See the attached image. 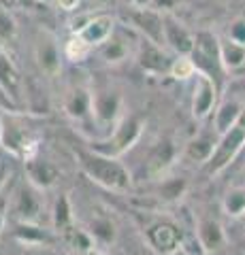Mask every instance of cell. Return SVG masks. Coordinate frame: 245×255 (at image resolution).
Instances as JSON below:
<instances>
[{"label":"cell","instance_id":"1","mask_svg":"<svg viewBox=\"0 0 245 255\" xmlns=\"http://www.w3.org/2000/svg\"><path fill=\"white\" fill-rule=\"evenodd\" d=\"M79 164L83 172L105 189L128 191L130 189V172L120 162V157H109L96 151H79Z\"/></svg>","mask_w":245,"mask_h":255},{"label":"cell","instance_id":"2","mask_svg":"<svg viewBox=\"0 0 245 255\" xmlns=\"http://www.w3.org/2000/svg\"><path fill=\"white\" fill-rule=\"evenodd\" d=\"M45 189L36 187L32 181L23 179L9 191V217L15 223H41L45 204Z\"/></svg>","mask_w":245,"mask_h":255},{"label":"cell","instance_id":"3","mask_svg":"<svg viewBox=\"0 0 245 255\" xmlns=\"http://www.w3.org/2000/svg\"><path fill=\"white\" fill-rule=\"evenodd\" d=\"M141 134H143V122L134 115H124L107 136L92 142V151L109 157H122L124 153H128V149L137 145Z\"/></svg>","mask_w":245,"mask_h":255},{"label":"cell","instance_id":"4","mask_svg":"<svg viewBox=\"0 0 245 255\" xmlns=\"http://www.w3.org/2000/svg\"><path fill=\"white\" fill-rule=\"evenodd\" d=\"M0 145L6 151H11L15 157H21L23 162L36 155L38 140L28 128L23 119L15 115H2L0 117Z\"/></svg>","mask_w":245,"mask_h":255},{"label":"cell","instance_id":"5","mask_svg":"<svg viewBox=\"0 0 245 255\" xmlns=\"http://www.w3.org/2000/svg\"><path fill=\"white\" fill-rule=\"evenodd\" d=\"M245 142V113L239 117V122H237L233 128H228L226 132L220 134L218 138V145H216V151H213V155L207 164L203 166L205 172L209 174V177H216V174L224 172L228 166H231L237 155H239V151Z\"/></svg>","mask_w":245,"mask_h":255},{"label":"cell","instance_id":"6","mask_svg":"<svg viewBox=\"0 0 245 255\" xmlns=\"http://www.w3.org/2000/svg\"><path fill=\"white\" fill-rule=\"evenodd\" d=\"M190 58L194 60V66L199 73L209 75L220 87V83H222V79L226 75L222 58H220V38H216L211 32H199V34H194V49L190 53Z\"/></svg>","mask_w":245,"mask_h":255},{"label":"cell","instance_id":"7","mask_svg":"<svg viewBox=\"0 0 245 255\" xmlns=\"http://www.w3.org/2000/svg\"><path fill=\"white\" fill-rule=\"evenodd\" d=\"M124 98L111 85L92 90V124L100 128H115V124L124 117Z\"/></svg>","mask_w":245,"mask_h":255},{"label":"cell","instance_id":"8","mask_svg":"<svg viewBox=\"0 0 245 255\" xmlns=\"http://www.w3.org/2000/svg\"><path fill=\"white\" fill-rule=\"evenodd\" d=\"M130 28L139 32V36L149 38L158 45L164 47V15L154 9V6H145V9H130L128 17Z\"/></svg>","mask_w":245,"mask_h":255},{"label":"cell","instance_id":"9","mask_svg":"<svg viewBox=\"0 0 245 255\" xmlns=\"http://www.w3.org/2000/svg\"><path fill=\"white\" fill-rule=\"evenodd\" d=\"M137 43H139V38L134 36V30L132 28L122 30V28L115 26L113 34L109 36L100 47H96V49H98L100 58L105 60V62H109V64H120V62L128 60V55H134V51H137Z\"/></svg>","mask_w":245,"mask_h":255},{"label":"cell","instance_id":"10","mask_svg":"<svg viewBox=\"0 0 245 255\" xmlns=\"http://www.w3.org/2000/svg\"><path fill=\"white\" fill-rule=\"evenodd\" d=\"M218 83L209 75L196 73L194 75V92H192V115L196 119H207L216 111L218 100Z\"/></svg>","mask_w":245,"mask_h":255},{"label":"cell","instance_id":"11","mask_svg":"<svg viewBox=\"0 0 245 255\" xmlns=\"http://www.w3.org/2000/svg\"><path fill=\"white\" fill-rule=\"evenodd\" d=\"M62 107L73 122H92V87L85 83H73L64 94Z\"/></svg>","mask_w":245,"mask_h":255},{"label":"cell","instance_id":"12","mask_svg":"<svg viewBox=\"0 0 245 255\" xmlns=\"http://www.w3.org/2000/svg\"><path fill=\"white\" fill-rule=\"evenodd\" d=\"M134 58H137L139 66L143 68L145 73H152V75L169 73L171 62H173V60L167 58V53L162 51V45H158V43L149 41V38H143V36H139Z\"/></svg>","mask_w":245,"mask_h":255},{"label":"cell","instance_id":"13","mask_svg":"<svg viewBox=\"0 0 245 255\" xmlns=\"http://www.w3.org/2000/svg\"><path fill=\"white\" fill-rule=\"evenodd\" d=\"M147 243L154 247V251L160 255H171L173 251H177L179 247H184L181 243V232L175 223L171 221H156L145 230Z\"/></svg>","mask_w":245,"mask_h":255},{"label":"cell","instance_id":"14","mask_svg":"<svg viewBox=\"0 0 245 255\" xmlns=\"http://www.w3.org/2000/svg\"><path fill=\"white\" fill-rule=\"evenodd\" d=\"M196 243H199L201 249L207 251L209 255L224 253L228 238H226L222 223L213 217H201L196 221Z\"/></svg>","mask_w":245,"mask_h":255},{"label":"cell","instance_id":"15","mask_svg":"<svg viewBox=\"0 0 245 255\" xmlns=\"http://www.w3.org/2000/svg\"><path fill=\"white\" fill-rule=\"evenodd\" d=\"M115 30V19L111 15H94V17H88L83 23H79V28H75V34L79 38H83L92 49H96L102 43L107 41L109 36L113 34Z\"/></svg>","mask_w":245,"mask_h":255},{"label":"cell","instance_id":"16","mask_svg":"<svg viewBox=\"0 0 245 255\" xmlns=\"http://www.w3.org/2000/svg\"><path fill=\"white\" fill-rule=\"evenodd\" d=\"M218 138L220 134L216 132V128L209 132H201L196 134L192 140L186 142L184 151H181V157L186 159L190 164H196V166H205L211 159L213 151H216V145H218Z\"/></svg>","mask_w":245,"mask_h":255},{"label":"cell","instance_id":"17","mask_svg":"<svg viewBox=\"0 0 245 255\" xmlns=\"http://www.w3.org/2000/svg\"><path fill=\"white\" fill-rule=\"evenodd\" d=\"M164 45L177 55H190L194 49V34L173 15H164Z\"/></svg>","mask_w":245,"mask_h":255},{"label":"cell","instance_id":"18","mask_svg":"<svg viewBox=\"0 0 245 255\" xmlns=\"http://www.w3.org/2000/svg\"><path fill=\"white\" fill-rule=\"evenodd\" d=\"M0 87H2V92L9 96L13 102L19 100V94H21V87H23L19 70L15 66V62L11 60L9 49L2 45H0Z\"/></svg>","mask_w":245,"mask_h":255},{"label":"cell","instance_id":"19","mask_svg":"<svg viewBox=\"0 0 245 255\" xmlns=\"http://www.w3.org/2000/svg\"><path fill=\"white\" fill-rule=\"evenodd\" d=\"M62 53L64 51H60L58 41L51 34H43L41 38H38L34 55H36V62H38V66H41L43 73H47V75H56L58 73Z\"/></svg>","mask_w":245,"mask_h":255},{"label":"cell","instance_id":"20","mask_svg":"<svg viewBox=\"0 0 245 255\" xmlns=\"http://www.w3.org/2000/svg\"><path fill=\"white\" fill-rule=\"evenodd\" d=\"M26 174H28V181H32L36 187L41 189H49L56 185L58 181V168L53 166L51 162H47V159H41V157H30L26 159Z\"/></svg>","mask_w":245,"mask_h":255},{"label":"cell","instance_id":"21","mask_svg":"<svg viewBox=\"0 0 245 255\" xmlns=\"http://www.w3.org/2000/svg\"><path fill=\"white\" fill-rule=\"evenodd\" d=\"M173 159H175V145L169 140L160 142L147 157V172L152 174V177H160L173 164Z\"/></svg>","mask_w":245,"mask_h":255},{"label":"cell","instance_id":"22","mask_svg":"<svg viewBox=\"0 0 245 255\" xmlns=\"http://www.w3.org/2000/svg\"><path fill=\"white\" fill-rule=\"evenodd\" d=\"M245 113V109L239 105L237 100H226L220 105V109L213 111V128H216L218 134L226 132L228 128H233L237 122H239V117Z\"/></svg>","mask_w":245,"mask_h":255},{"label":"cell","instance_id":"23","mask_svg":"<svg viewBox=\"0 0 245 255\" xmlns=\"http://www.w3.org/2000/svg\"><path fill=\"white\" fill-rule=\"evenodd\" d=\"M220 58H222L226 73L239 70L241 66H245V45L235 43L228 36L220 38Z\"/></svg>","mask_w":245,"mask_h":255},{"label":"cell","instance_id":"24","mask_svg":"<svg viewBox=\"0 0 245 255\" xmlns=\"http://www.w3.org/2000/svg\"><path fill=\"white\" fill-rule=\"evenodd\" d=\"M49 217H51V226L62 234L73 228V219H75L73 206H70V200L64 194L56 198V202H53L51 211H49Z\"/></svg>","mask_w":245,"mask_h":255},{"label":"cell","instance_id":"25","mask_svg":"<svg viewBox=\"0 0 245 255\" xmlns=\"http://www.w3.org/2000/svg\"><path fill=\"white\" fill-rule=\"evenodd\" d=\"M85 232L92 236V241H96L100 245H111L115 241V234H117L113 221L109 217H92Z\"/></svg>","mask_w":245,"mask_h":255},{"label":"cell","instance_id":"26","mask_svg":"<svg viewBox=\"0 0 245 255\" xmlns=\"http://www.w3.org/2000/svg\"><path fill=\"white\" fill-rule=\"evenodd\" d=\"M15 43H17V21L9 11V6L0 4V45L9 49Z\"/></svg>","mask_w":245,"mask_h":255},{"label":"cell","instance_id":"27","mask_svg":"<svg viewBox=\"0 0 245 255\" xmlns=\"http://www.w3.org/2000/svg\"><path fill=\"white\" fill-rule=\"evenodd\" d=\"M62 51H64V58L70 60V62H83L94 49L83 41V38H79L77 34H73L64 43V49H62Z\"/></svg>","mask_w":245,"mask_h":255},{"label":"cell","instance_id":"28","mask_svg":"<svg viewBox=\"0 0 245 255\" xmlns=\"http://www.w3.org/2000/svg\"><path fill=\"white\" fill-rule=\"evenodd\" d=\"M186 189H188L186 179H164L160 187H158V196L164 202H175L186 194Z\"/></svg>","mask_w":245,"mask_h":255},{"label":"cell","instance_id":"29","mask_svg":"<svg viewBox=\"0 0 245 255\" xmlns=\"http://www.w3.org/2000/svg\"><path fill=\"white\" fill-rule=\"evenodd\" d=\"M199 70L194 66V60L190 55H177L175 60L171 62V68H169V75L177 81H186V79H192Z\"/></svg>","mask_w":245,"mask_h":255},{"label":"cell","instance_id":"30","mask_svg":"<svg viewBox=\"0 0 245 255\" xmlns=\"http://www.w3.org/2000/svg\"><path fill=\"white\" fill-rule=\"evenodd\" d=\"M224 211L231 217H243L245 215V185L235 187L224 196Z\"/></svg>","mask_w":245,"mask_h":255},{"label":"cell","instance_id":"31","mask_svg":"<svg viewBox=\"0 0 245 255\" xmlns=\"http://www.w3.org/2000/svg\"><path fill=\"white\" fill-rule=\"evenodd\" d=\"M15 157L11 151H6L2 145H0V191L6 187V183L13 177V166H15Z\"/></svg>","mask_w":245,"mask_h":255},{"label":"cell","instance_id":"32","mask_svg":"<svg viewBox=\"0 0 245 255\" xmlns=\"http://www.w3.org/2000/svg\"><path fill=\"white\" fill-rule=\"evenodd\" d=\"M228 38L239 45H245V19H237L228 28Z\"/></svg>","mask_w":245,"mask_h":255},{"label":"cell","instance_id":"33","mask_svg":"<svg viewBox=\"0 0 245 255\" xmlns=\"http://www.w3.org/2000/svg\"><path fill=\"white\" fill-rule=\"evenodd\" d=\"M6 219H9V196H6L2 189L0 191V232H2Z\"/></svg>","mask_w":245,"mask_h":255},{"label":"cell","instance_id":"34","mask_svg":"<svg viewBox=\"0 0 245 255\" xmlns=\"http://www.w3.org/2000/svg\"><path fill=\"white\" fill-rule=\"evenodd\" d=\"M79 2H81V0H56V4L62 11H77Z\"/></svg>","mask_w":245,"mask_h":255},{"label":"cell","instance_id":"35","mask_svg":"<svg viewBox=\"0 0 245 255\" xmlns=\"http://www.w3.org/2000/svg\"><path fill=\"white\" fill-rule=\"evenodd\" d=\"M130 9H145V6H152V0H124Z\"/></svg>","mask_w":245,"mask_h":255},{"label":"cell","instance_id":"36","mask_svg":"<svg viewBox=\"0 0 245 255\" xmlns=\"http://www.w3.org/2000/svg\"><path fill=\"white\" fill-rule=\"evenodd\" d=\"M237 164L241 166V168H245V142H243V147H241V151H239V155H237V159H235Z\"/></svg>","mask_w":245,"mask_h":255},{"label":"cell","instance_id":"37","mask_svg":"<svg viewBox=\"0 0 245 255\" xmlns=\"http://www.w3.org/2000/svg\"><path fill=\"white\" fill-rule=\"evenodd\" d=\"M13 4H19V6H30V4H34L38 2V0H11Z\"/></svg>","mask_w":245,"mask_h":255},{"label":"cell","instance_id":"38","mask_svg":"<svg viewBox=\"0 0 245 255\" xmlns=\"http://www.w3.org/2000/svg\"><path fill=\"white\" fill-rule=\"evenodd\" d=\"M171 255H192V253H190V249H188V247L184 245V247H179L177 251H173Z\"/></svg>","mask_w":245,"mask_h":255},{"label":"cell","instance_id":"39","mask_svg":"<svg viewBox=\"0 0 245 255\" xmlns=\"http://www.w3.org/2000/svg\"><path fill=\"white\" fill-rule=\"evenodd\" d=\"M190 253H192V255H209L207 251H203V249H201V245H199V243H196V251L190 249Z\"/></svg>","mask_w":245,"mask_h":255},{"label":"cell","instance_id":"40","mask_svg":"<svg viewBox=\"0 0 245 255\" xmlns=\"http://www.w3.org/2000/svg\"><path fill=\"white\" fill-rule=\"evenodd\" d=\"M239 219H243V228H245V215H243V217H239Z\"/></svg>","mask_w":245,"mask_h":255},{"label":"cell","instance_id":"41","mask_svg":"<svg viewBox=\"0 0 245 255\" xmlns=\"http://www.w3.org/2000/svg\"><path fill=\"white\" fill-rule=\"evenodd\" d=\"M38 2H51V0H38Z\"/></svg>","mask_w":245,"mask_h":255},{"label":"cell","instance_id":"42","mask_svg":"<svg viewBox=\"0 0 245 255\" xmlns=\"http://www.w3.org/2000/svg\"><path fill=\"white\" fill-rule=\"evenodd\" d=\"M100 2H107V0H100Z\"/></svg>","mask_w":245,"mask_h":255},{"label":"cell","instance_id":"43","mask_svg":"<svg viewBox=\"0 0 245 255\" xmlns=\"http://www.w3.org/2000/svg\"><path fill=\"white\" fill-rule=\"evenodd\" d=\"M243 170H245V168H243Z\"/></svg>","mask_w":245,"mask_h":255}]
</instances>
